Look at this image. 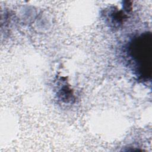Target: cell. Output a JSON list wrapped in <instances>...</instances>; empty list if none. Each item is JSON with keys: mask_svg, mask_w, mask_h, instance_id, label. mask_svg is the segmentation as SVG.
Segmentation results:
<instances>
[{"mask_svg": "<svg viewBox=\"0 0 152 152\" xmlns=\"http://www.w3.org/2000/svg\"><path fill=\"white\" fill-rule=\"evenodd\" d=\"M130 43L129 55L138 73L137 75L144 79L148 78L151 75V33L142 34Z\"/></svg>", "mask_w": 152, "mask_h": 152, "instance_id": "1", "label": "cell"}]
</instances>
